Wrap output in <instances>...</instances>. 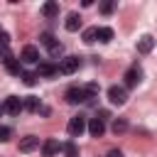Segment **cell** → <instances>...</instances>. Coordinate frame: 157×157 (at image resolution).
I'll list each match as a JSON object with an SVG mask.
<instances>
[{
	"label": "cell",
	"instance_id": "6da1fadb",
	"mask_svg": "<svg viewBox=\"0 0 157 157\" xmlns=\"http://www.w3.org/2000/svg\"><path fill=\"white\" fill-rule=\"evenodd\" d=\"M86 101H88V96H86V91H83L81 86H71V88L66 91V103L78 105V103H86Z\"/></svg>",
	"mask_w": 157,
	"mask_h": 157
},
{
	"label": "cell",
	"instance_id": "7a4b0ae2",
	"mask_svg": "<svg viewBox=\"0 0 157 157\" xmlns=\"http://www.w3.org/2000/svg\"><path fill=\"white\" fill-rule=\"evenodd\" d=\"M66 130H69V135H71V137H78V135L86 130V115H74V118L69 120Z\"/></svg>",
	"mask_w": 157,
	"mask_h": 157
},
{
	"label": "cell",
	"instance_id": "3957f363",
	"mask_svg": "<svg viewBox=\"0 0 157 157\" xmlns=\"http://www.w3.org/2000/svg\"><path fill=\"white\" fill-rule=\"evenodd\" d=\"M78 66H81V59H78V56H64V59L59 61V74H66V76H69V74H74Z\"/></svg>",
	"mask_w": 157,
	"mask_h": 157
},
{
	"label": "cell",
	"instance_id": "277c9868",
	"mask_svg": "<svg viewBox=\"0 0 157 157\" xmlns=\"http://www.w3.org/2000/svg\"><path fill=\"white\" fill-rule=\"evenodd\" d=\"M108 101H110L113 105H123V103L128 101L125 88H123V86H110V88H108Z\"/></svg>",
	"mask_w": 157,
	"mask_h": 157
},
{
	"label": "cell",
	"instance_id": "5b68a950",
	"mask_svg": "<svg viewBox=\"0 0 157 157\" xmlns=\"http://www.w3.org/2000/svg\"><path fill=\"white\" fill-rule=\"evenodd\" d=\"M5 113H10V115H20L22 110H25V103H22V98H17V96H10V98H5Z\"/></svg>",
	"mask_w": 157,
	"mask_h": 157
},
{
	"label": "cell",
	"instance_id": "8992f818",
	"mask_svg": "<svg viewBox=\"0 0 157 157\" xmlns=\"http://www.w3.org/2000/svg\"><path fill=\"white\" fill-rule=\"evenodd\" d=\"M20 61H25V64H37V61H39V49L32 47V44H27V47L22 49V54H20Z\"/></svg>",
	"mask_w": 157,
	"mask_h": 157
},
{
	"label": "cell",
	"instance_id": "52a82bcc",
	"mask_svg": "<svg viewBox=\"0 0 157 157\" xmlns=\"http://www.w3.org/2000/svg\"><path fill=\"white\" fill-rule=\"evenodd\" d=\"M59 150H61V145H59L54 137H49V140L42 142V157H56Z\"/></svg>",
	"mask_w": 157,
	"mask_h": 157
},
{
	"label": "cell",
	"instance_id": "ba28073f",
	"mask_svg": "<svg viewBox=\"0 0 157 157\" xmlns=\"http://www.w3.org/2000/svg\"><path fill=\"white\" fill-rule=\"evenodd\" d=\"M140 78H142V69L140 66H130L125 71V86H137Z\"/></svg>",
	"mask_w": 157,
	"mask_h": 157
},
{
	"label": "cell",
	"instance_id": "9c48e42d",
	"mask_svg": "<svg viewBox=\"0 0 157 157\" xmlns=\"http://www.w3.org/2000/svg\"><path fill=\"white\" fill-rule=\"evenodd\" d=\"M152 49H155V37L142 34V37L137 39V52H140V54H150Z\"/></svg>",
	"mask_w": 157,
	"mask_h": 157
},
{
	"label": "cell",
	"instance_id": "30bf717a",
	"mask_svg": "<svg viewBox=\"0 0 157 157\" xmlns=\"http://www.w3.org/2000/svg\"><path fill=\"white\" fill-rule=\"evenodd\" d=\"M59 74V66L52 64V61H39V69H37V76H56Z\"/></svg>",
	"mask_w": 157,
	"mask_h": 157
},
{
	"label": "cell",
	"instance_id": "8fae6325",
	"mask_svg": "<svg viewBox=\"0 0 157 157\" xmlns=\"http://www.w3.org/2000/svg\"><path fill=\"white\" fill-rule=\"evenodd\" d=\"M88 132H91L93 137H101V135L105 132V123H103L101 118H91V120H88Z\"/></svg>",
	"mask_w": 157,
	"mask_h": 157
},
{
	"label": "cell",
	"instance_id": "7c38bea8",
	"mask_svg": "<svg viewBox=\"0 0 157 157\" xmlns=\"http://www.w3.org/2000/svg\"><path fill=\"white\" fill-rule=\"evenodd\" d=\"M37 147H39V137H34V135H27L20 140V152H32Z\"/></svg>",
	"mask_w": 157,
	"mask_h": 157
},
{
	"label": "cell",
	"instance_id": "4fadbf2b",
	"mask_svg": "<svg viewBox=\"0 0 157 157\" xmlns=\"http://www.w3.org/2000/svg\"><path fill=\"white\" fill-rule=\"evenodd\" d=\"M64 27H66L69 32H76V29L81 27V15H78V12H69L66 20H64Z\"/></svg>",
	"mask_w": 157,
	"mask_h": 157
},
{
	"label": "cell",
	"instance_id": "5bb4252c",
	"mask_svg": "<svg viewBox=\"0 0 157 157\" xmlns=\"http://www.w3.org/2000/svg\"><path fill=\"white\" fill-rule=\"evenodd\" d=\"M22 103H25V110H32V113L42 110V105H39V98H37V96H27V98H22Z\"/></svg>",
	"mask_w": 157,
	"mask_h": 157
},
{
	"label": "cell",
	"instance_id": "9a60e30c",
	"mask_svg": "<svg viewBox=\"0 0 157 157\" xmlns=\"http://www.w3.org/2000/svg\"><path fill=\"white\" fill-rule=\"evenodd\" d=\"M42 12H44V17H56L59 15V2H44L42 5Z\"/></svg>",
	"mask_w": 157,
	"mask_h": 157
},
{
	"label": "cell",
	"instance_id": "2e32d148",
	"mask_svg": "<svg viewBox=\"0 0 157 157\" xmlns=\"http://www.w3.org/2000/svg\"><path fill=\"white\" fill-rule=\"evenodd\" d=\"M5 69H7L12 76H22V64H20V59H10V61L5 64Z\"/></svg>",
	"mask_w": 157,
	"mask_h": 157
},
{
	"label": "cell",
	"instance_id": "e0dca14e",
	"mask_svg": "<svg viewBox=\"0 0 157 157\" xmlns=\"http://www.w3.org/2000/svg\"><path fill=\"white\" fill-rule=\"evenodd\" d=\"M39 44H44L47 49H52V47L56 44V39H54V34H52V32H42V34H39Z\"/></svg>",
	"mask_w": 157,
	"mask_h": 157
},
{
	"label": "cell",
	"instance_id": "ac0fdd59",
	"mask_svg": "<svg viewBox=\"0 0 157 157\" xmlns=\"http://www.w3.org/2000/svg\"><path fill=\"white\" fill-rule=\"evenodd\" d=\"M20 78H22V83H25V86H34L39 76H37V71H22V76H20Z\"/></svg>",
	"mask_w": 157,
	"mask_h": 157
},
{
	"label": "cell",
	"instance_id": "d6986e66",
	"mask_svg": "<svg viewBox=\"0 0 157 157\" xmlns=\"http://www.w3.org/2000/svg\"><path fill=\"white\" fill-rule=\"evenodd\" d=\"M96 39H98V27H88V29L83 32V42H86V44H93Z\"/></svg>",
	"mask_w": 157,
	"mask_h": 157
},
{
	"label": "cell",
	"instance_id": "ffe728a7",
	"mask_svg": "<svg viewBox=\"0 0 157 157\" xmlns=\"http://www.w3.org/2000/svg\"><path fill=\"white\" fill-rule=\"evenodd\" d=\"M110 128H113V132H115V135H118V132H125V130H128V120H125V118H115Z\"/></svg>",
	"mask_w": 157,
	"mask_h": 157
},
{
	"label": "cell",
	"instance_id": "44dd1931",
	"mask_svg": "<svg viewBox=\"0 0 157 157\" xmlns=\"http://www.w3.org/2000/svg\"><path fill=\"white\" fill-rule=\"evenodd\" d=\"M113 39V29L110 27H98V42H110Z\"/></svg>",
	"mask_w": 157,
	"mask_h": 157
},
{
	"label": "cell",
	"instance_id": "7402d4cb",
	"mask_svg": "<svg viewBox=\"0 0 157 157\" xmlns=\"http://www.w3.org/2000/svg\"><path fill=\"white\" fill-rule=\"evenodd\" d=\"M61 150H64V155H66V157H78V147H76L74 142H64V145H61Z\"/></svg>",
	"mask_w": 157,
	"mask_h": 157
},
{
	"label": "cell",
	"instance_id": "603a6c76",
	"mask_svg": "<svg viewBox=\"0 0 157 157\" xmlns=\"http://www.w3.org/2000/svg\"><path fill=\"white\" fill-rule=\"evenodd\" d=\"M83 91H86V96H88V101H91V98H96V96H98V91H101V88H98V83H93V81H91V83H86V86H83Z\"/></svg>",
	"mask_w": 157,
	"mask_h": 157
},
{
	"label": "cell",
	"instance_id": "cb8c5ba5",
	"mask_svg": "<svg viewBox=\"0 0 157 157\" xmlns=\"http://www.w3.org/2000/svg\"><path fill=\"white\" fill-rule=\"evenodd\" d=\"M10 59H15V56H12V52H10L7 47H0V61H2V64H7Z\"/></svg>",
	"mask_w": 157,
	"mask_h": 157
},
{
	"label": "cell",
	"instance_id": "d4e9b609",
	"mask_svg": "<svg viewBox=\"0 0 157 157\" xmlns=\"http://www.w3.org/2000/svg\"><path fill=\"white\" fill-rule=\"evenodd\" d=\"M10 135H12V130H10L7 125H0V142H7Z\"/></svg>",
	"mask_w": 157,
	"mask_h": 157
},
{
	"label": "cell",
	"instance_id": "484cf974",
	"mask_svg": "<svg viewBox=\"0 0 157 157\" xmlns=\"http://www.w3.org/2000/svg\"><path fill=\"white\" fill-rule=\"evenodd\" d=\"M61 52H64V47H61V44H59V42H56V44H54V47H52V49H49V54H52V56H59V54H61Z\"/></svg>",
	"mask_w": 157,
	"mask_h": 157
},
{
	"label": "cell",
	"instance_id": "4316f807",
	"mask_svg": "<svg viewBox=\"0 0 157 157\" xmlns=\"http://www.w3.org/2000/svg\"><path fill=\"white\" fill-rule=\"evenodd\" d=\"M7 42H10V34L0 29V47H7Z\"/></svg>",
	"mask_w": 157,
	"mask_h": 157
},
{
	"label": "cell",
	"instance_id": "83f0119b",
	"mask_svg": "<svg viewBox=\"0 0 157 157\" xmlns=\"http://www.w3.org/2000/svg\"><path fill=\"white\" fill-rule=\"evenodd\" d=\"M113 7H115L113 2H103V5H101V12H105V15H108V12H113Z\"/></svg>",
	"mask_w": 157,
	"mask_h": 157
},
{
	"label": "cell",
	"instance_id": "f1b7e54d",
	"mask_svg": "<svg viewBox=\"0 0 157 157\" xmlns=\"http://www.w3.org/2000/svg\"><path fill=\"white\" fill-rule=\"evenodd\" d=\"M96 118H101V120H103V123H105V120H108V118H110V113H108V110H98V115H96Z\"/></svg>",
	"mask_w": 157,
	"mask_h": 157
},
{
	"label": "cell",
	"instance_id": "f546056e",
	"mask_svg": "<svg viewBox=\"0 0 157 157\" xmlns=\"http://www.w3.org/2000/svg\"><path fill=\"white\" fill-rule=\"evenodd\" d=\"M108 157H123L120 150H108Z\"/></svg>",
	"mask_w": 157,
	"mask_h": 157
},
{
	"label": "cell",
	"instance_id": "4dcf8cb0",
	"mask_svg": "<svg viewBox=\"0 0 157 157\" xmlns=\"http://www.w3.org/2000/svg\"><path fill=\"white\" fill-rule=\"evenodd\" d=\"M2 110H5V108H2V105H0V115H2Z\"/></svg>",
	"mask_w": 157,
	"mask_h": 157
}]
</instances>
